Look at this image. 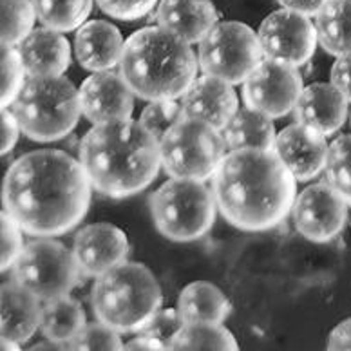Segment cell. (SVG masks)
Segmentation results:
<instances>
[{"instance_id": "6da1fadb", "label": "cell", "mask_w": 351, "mask_h": 351, "mask_svg": "<svg viewBox=\"0 0 351 351\" xmlns=\"http://www.w3.org/2000/svg\"><path fill=\"white\" fill-rule=\"evenodd\" d=\"M90 189L80 161L64 151L42 149L27 152L8 169L2 205L31 236H62L86 217Z\"/></svg>"}, {"instance_id": "7a4b0ae2", "label": "cell", "mask_w": 351, "mask_h": 351, "mask_svg": "<svg viewBox=\"0 0 351 351\" xmlns=\"http://www.w3.org/2000/svg\"><path fill=\"white\" fill-rule=\"evenodd\" d=\"M295 178L271 149H236L214 174V197L225 219L239 230L265 232L288 216Z\"/></svg>"}, {"instance_id": "3957f363", "label": "cell", "mask_w": 351, "mask_h": 351, "mask_svg": "<svg viewBox=\"0 0 351 351\" xmlns=\"http://www.w3.org/2000/svg\"><path fill=\"white\" fill-rule=\"evenodd\" d=\"M78 154L93 189L109 197L145 191L161 167L160 140L131 118L93 127Z\"/></svg>"}, {"instance_id": "277c9868", "label": "cell", "mask_w": 351, "mask_h": 351, "mask_svg": "<svg viewBox=\"0 0 351 351\" xmlns=\"http://www.w3.org/2000/svg\"><path fill=\"white\" fill-rule=\"evenodd\" d=\"M199 60L191 42L167 27H143L125 40L120 75L143 100H176L196 82Z\"/></svg>"}, {"instance_id": "5b68a950", "label": "cell", "mask_w": 351, "mask_h": 351, "mask_svg": "<svg viewBox=\"0 0 351 351\" xmlns=\"http://www.w3.org/2000/svg\"><path fill=\"white\" fill-rule=\"evenodd\" d=\"M98 321L116 331H138L161 306V288L152 271L121 263L96 279L90 293Z\"/></svg>"}, {"instance_id": "8992f818", "label": "cell", "mask_w": 351, "mask_h": 351, "mask_svg": "<svg viewBox=\"0 0 351 351\" xmlns=\"http://www.w3.org/2000/svg\"><path fill=\"white\" fill-rule=\"evenodd\" d=\"M13 114L27 138L58 141L80 120V93L64 76H33L13 101Z\"/></svg>"}, {"instance_id": "52a82bcc", "label": "cell", "mask_w": 351, "mask_h": 351, "mask_svg": "<svg viewBox=\"0 0 351 351\" xmlns=\"http://www.w3.org/2000/svg\"><path fill=\"white\" fill-rule=\"evenodd\" d=\"M216 197L203 181L172 178L154 192L151 212L161 236L178 243L196 241L216 221Z\"/></svg>"}, {"instance_id": "ba28073f", "label": "cell", "mask_w": 351, "mask_h": 351, "mask_svg": "<svg viewBox=\"0 0 351 351\" xmlns=\"http://www.w3.org/2000/svg\"><path fill=\"white\" fill-rule=\"evenodd\" d=\"M226 141L219 129L185 116L160 141L161 167L171 178L205 181L225 158Z\"/></svg>"}, {"instance_id": "9c48e42d", "label": "cell", "mask_w": 351, "mask_h": 351, "mask_svg": "<svg viewBox=\"0 0 351 351\" xmlns=\"http://www.w3.org/2000/svg\"><path fill=\"white\" fill-rule=\"evenodd\" d=\"M197 60L205 75L241 84L263 62L259 36L243 22H221L199 42Z\"/></svg>"}, {"instance_id": "30bf717a", "label": "cell", "mask_w": 351, "mask_h": 351, "mask_svg": "<svg viewBox=\"0 0 351 351\" xmlns=\"http://www.w3.org/2000/svg\"><path fill=\"white\" fill-rule=\"evenodd\" d=\"M78 274L75 254L45 237L27 243L13 265V281L45 301L67 295L78 281Z\"/></svg>"}, {"instance_id": "8fae6325", "label": "cell", "mask_w": 351, "mask_h": 351, "mask_svg": "<svg viewBox=\"0 0 351 351\" xmlns=\"http://www.w3.org/2000/svg\"><path fill=\"white\" fill-rule=\"evenodd\" d=\"M263 55L288 66H304L317 47V29L306 15L279 10L263 21L259 27Z\"/></svg>"}, {"instance_id": "7c38bea8", "label": "cell", "mask_w": 351, "mask_h": 351, "mask_svg": "<svg viewBox=\"0 0 351 351\" xmlns=\"http://www.w3.org/2000/svg\"><path fill=\"white\" fill-rule=\"evenodd\" d=\"M243 84L246 107L270 118L288 114L302 93V78L297 67L270 58L263 60Z\"/></svg>"}, {"instance_id": "4fadbf2b", "label": "cell", "mask_w": 351, "mask_h": 351, "mask_svg": "<svg viewBox=\"0 0 351 351\" xmlns=\"http://www.w3.org/2000/svg\"><path fill=\"white\" fill-rule=\"evenodd\" d=\"M291 216L297 232L308 241L328 243L335 239L346 225L348 203L330 183H313L295 197Z\"/></svg>"}, {"instance_id": "5bb4252c", "label": "cell", "mask_w": 351, "mask_h": 351, "mask_svg": "<svg viewBox=\"0 0 351 351\" xmlns=\"http://www.w3.org/2000/svg\"><path fill=\"white\" fill-rule=\"evenodd\" d=\"M75 259L82 274L98 277L107 270L125 263L129 241L125 232L110 223L84 226L75 237Z\"/></svg>"}, {"instance_id": "9a60e30c", "label": "cell", "mask_w": 351, "mask_h": 351, "mask_svg": "<svg viewBox=\"0 0 351 351\" xmlns=\"http://www.w3.org/2000/svg\"><path fill=\"white\" fill-rule=\"evenodd\" d=\"M82 112L95 125L112 120L131 118L134 110V93L123 76L100 71L84 80L80 87Z\"/></svg>"}, {"instance_id": "2e32d148", "label": "cell", "mask_w": 351, "mask_h": 351, "mask_svg": "<svg viewBox=\"0 0 351 351\" xmlns=\"http://www.w3.org/2000/svg\"><path fill=\"white\" fill-rule=\"evenodd\" d=\"M274 151L297 181H308L326 167L330 147L326 136L297 121L279 132Z\"/></svg>"}, {"instance_id": "e0dca14e", "label": "cell", "mask_w": 351, "mask_h": 351, "mask_svg": "<svg viewBox=\"0 0 351 351\" xmlns=\"http://www.w3.org/2000/svg\"><path fill=\"white\" fill-rule=\"evenodd\" d=\"M237 106L239 101L232 84L210 75L197 78L183 95L185 116L199 118L216 129H225L237 112Z\"/></svg>"}, {"instance_id": "ac0fdd59", "label": "cell", "mask_w": 351, "mask_h": 351, "mask_svg": "<svg viewBox=\"0 0 351 351\" xmlns=\"http://www.w3.org/2000/svg\"><path fill=\"white\" fill-rule=\"evenodd\" d=\"M295 120L313 131L330 136L344 125L348 98L333 84H311L302 89L295 107Z\"/></svg>"}, {"instance_id": "d6986e66", "label": "cell", "mask_w": 351, "mask_h": 351, "mask_svg": "<svg viewBox=\"0 0 351 351\" xmlns=\"http://www.w3.org/2000/svg\"><path fill=\"white\" fill-rule=\"evenodd\" d=\"M125 42L120 29L106 21H90L82 25L75 38V53L80 66L93 73L109 71L120 64Z\"/></svg>"}, {"instance_id": "ffe728a7", "label": "cell", "mask_w": 351, "mask_h": 351, "mask_svg": "<svg viewBox=\"0 0 351 351\" xmlns=\"http://www.w3.org/2000/svg\"><path fill=\"white\" fill-rule=\"evenodd\" d=\"M38 297L19 282H4L0 288V331L2 339L25 342L42 326Z\"/></svg>"}, {"instance_id": "44dd1931", "label": "cell", "mask_w": 351, "mask_h": 351, "mask_svg": "<svg viewBox=\"0 0 351 351\" xmlns=\"http://www.w3.org/2000/svg\"><path fill=\"white\" fill-rule=\"evenodd\" d=\"M25 75L33 76H62L71 64L69 42L51 27L31 31L19 44Z\"/></svg>"}, {"instance_id": "7402d4cb", "label": "cell", "mask_w": 351, "mask_h": 351, "mask_svg": "<svg viewBox=\"0 0 351 351\" xmlns=\"http://www.w3.org/2000/svg\"><path fill=\"white\" fill-rule=\"evenodd\" d=\"M158 22L161 27L174 31L186 42L196 44L217 24V11L212 0H161Z\"/></svg>"}, {"instance_id": "603a6c76", "label": "cell", "mask_w": 351, "mask_h": 351, "mask_svg": "<svg viewBox=\"0 0 351 351\" xmlns=\"http://www.w3.org/2000/svg\"><path fill=\"white\" fill-rule=\"evenodd\" d=\"M230 302L208 281L186 285L178 297V313L185 324H221L228 317Z\"/></svg>"}, {"instance_id": "cb8c5ba5", "label": "cell", "mask_w": 351, "mask_h": 351, "mask_svg": "<svg viewBox=\"0 0 351 351\" xmlns=\"http://www.w3.org/2000/svg\"><path fill=\"white\" fill-rule=\"evenodd\" d=\"M223 138L226 147L230 151H236V149H271L277 136L270 116L246 107L232 116V120L226 123Z\"/></svg>"}, {"instance_id": "d4e9b609", "label": "cell", "mask_w": 351, "mask_h": 351, "mask_svg": "<svg viewBox=\"0 0 351 351\" xmlns=\"http://www.w3.org/2000/svg\"><path fill=\"white\" fill-rule=\"evenodd\" d=\"M319 44L330 55L351 53V0H330L315 21Z\"/></svg>"}, {"instance_id": "484cf974", "label": "cell", "mask_w": 351, "mask_h": 351, "mask_svg": "<svg viewBox=\"0 0 351 351\" xmlns=\"http://www.w3.org/2000/svg\"><path fill=\"white\" fill-rule=\"evenodd\" d=\"M86 328V311L82 304L64 295L49 301L42 311V331L44 335L58 344H69Z\"/></svg>"}, {"instance_id": "4316f807", "label": "cell", "mask_w": 351, "mask_h": 351, "mask_svg": "<svg viewBox=\"0 0 351 351\" xmlns=\"http://www.w3.org/2000/svg\"><path fill=\"white\" fill-rule=\"evenodd\" d=\"M36 19L55 31H73L87 21L93 0H31Z\"/></svg>"}, {"instance_id": "83f0119b", "label": "cell", "mask_w": 351, "mask_h": 351, "mask_svg": "<svg viewBox=\"0 0 351 351\" xmlns=\"http://www.w3.org/2000/svg\"><path fill=\"white\" fill-rule=\"evenodd\" d=\"M176 351H237L236 337L221 324H185L172 341Z\"/></svg>"}, {"instance_id": "f1b7e54d", "label": "cell", "mask_w": 351, "mask_h": 351, "mask_svg": "<svg viewBox=\"0 0 351 351\" xmlns=\"http://www.w3.org/2000/svg\"><path fill=\"white\" fill-rule=\"evenodd\" d=\"M2 4V45H19L33 31L35 8L31 0H0Z\"/></svg>"}, {"instance_id": "f546056e", "label": "cell", "mask_w": 351, "mask_h": 351, "mask_svg": "<svg viewBox=\"0 0 351 351\" xmlns=\"http://www.w3.org/2000/svg\"><path fill=\"white\" fill-rule=\"evenodd\" d=\"M324 169L331 189L351 205V134L341 136L331 143Z\"/></svg>"}, {"instance_id": "4dcf8cb0", "label": "cell", "mask_w": 351, "mask_h": 351, "mask_svg": "<svg viewBox=\"0 0 351 351\" xmlns=\"http://www.w3.org/2000/svg\"><path fill=\"white\" fill-rule=\"evenodd\" d=\"M183 118H185L183 101L180 104L176 100H154L143 109L140 123L161 141V138Z\"/></svg>"}, {"instance_id": "1f68e13d", "label": "cell", "mask_w": 351, "mask_h": 351, "mask_svg": "<svg viewBox=\"0 0 351 351\" xmlns=\"http://www.w3.org/2000/svg\"><path fill=\"white\" fill-rule=\"evenodd\" d=\"M0 69H2V73H0V78H2V86H0V106L8 107L16 100V96H19V93L24 87L25 69L19 49L10 47V45H2Z\"/></svg>"}, {"instance_id": "d6a6232c", "label": "cell", "mask_w": 351, "mask_h": 351, "mask_svg": "<svg viewBox=\"0 0 351 351\" xmlns=\"http://www.w3.org/2000/svg\"><path fill=\"white\" fill-rule=\"evenodd\" d=\"M120 331L114 328L107 326L104 322H93L86 324L82 333L76 337L75 341L69 342V350L80 351H114L123 350L121 339L118 335Z\"/></svg>"}, {"instance_id": "836d02e7", "label": "cell", "mask_w": 351, "mask_h": 351, "mask_svg": "<svg viewBox=\"0 0 351 351\" xmlns=\"http://www.w3.org/2000/svg\"><path fill=\"white\" fill-rule=\"evenodd\" d=\"M185 326V322L181 321L178 310H158L143 326L138 330L141 335L154 337L158 341H161L167 346V350H171L172 341L178 335V331Z\"/></svg>"}, {"instance_id": "e575fe53", "label": "cell", "mask_w": 351, "mask_h": 351, "mask_svg": "<svg viewBox=\"0 0 351 351\" xmlns=\"http://www.w3.org/2000/svg\"><path fill=\"white\" fill-rule=\"evenodd\" d=\"M0 225H2V230H0V239H2L0 241L2 243V246H0V250H2V254H0V268H2V271H5L10 266L15 265L21 252L24 250V246H22V228L5 210L2 212Z\"/></svg>"}, {"instance_id": "d590c367", "label": "cell", "mask_w": 351, "mask_h": 351, "mask_svg": "<svg viewBox=\"0 0 351 351\" xmlns=\"http://www.w3.org/2000/svg\"><path fill=\"white\" fill-rule=\"evenodd\" d=\"M158 0H96L100 10L118 21H136L145 16Z\"/></svg>"}, {"instance_id": "8d00e7d4", "label": "cell", "mask_w": 351, "mask_h": 351, "mask_svg": "<svg viewBox=\"0 0 351 351\" xmlns=\"http://www.w3.org/2000/svg\"><path fill=\"white\" fill-rule=\"evenodd\" d=\"M0 127H2L0 129V152L4 156L15 147L22 129L16 116L10 112L5 107H2V112H0Z\"/></svg>"}, {"instance_id": "74e56055", "label": "cell", "mask_w": 351, "mask_h": 351, "mask_svg": "<svg viewBox=\"0 0 351 351\" xmlns=\"http://www.w3.org/2000/svg\"><path fill=\"white\" fill-rule=\"evenodd\" d=\"M331 84L351 100V53L341 55L331 67Z\"/></svg>"}, {"instance_id": "f35d334b", "label": "cell", "mask_w": 351, "mask_h": 351, "mask_svg": "<svg viewBox=\"0 0 351 351\" xmlns=\"http://www.w3.org/2000/svg\"><path fill=\"white\" fill-rule=\"evenodd\" d=\"M328 350L351 351V319L341 322L331 331L330 339H328Z\"/></svg>"}, {"instance_id": "ab89813d", "label": "cell", "mask_w": 351, "mask_h": 351, "mask_svg": "<svg viewBox=\"0 0 351 351\" xmlns=\"http://www.w3.org/2000/svg\"><path fill=\"white\" fill-rule=\"evenodd\" d=\"M279 2L285 5L286 10L297 11V13L310 16L317 15L330 0H279Z\"/></svg>"}, {"instance_id": "60d3db41", "label": "cell", "mask_w": 351, "mask_h": 351, "mask_svg": "<svg viewBox=\"0 0 351 351\" xmlns=\"http://www.w3.org/2000/svg\"><path fill=\"white\" fill-rule=\"evenodd\" d=\"M123 350L127 351H136V350H147V351H158V350H167V346L161 341L154 339V337L149 335H138L136 339L129 341L123 346Z\"/></svg>"}]
</instances>
